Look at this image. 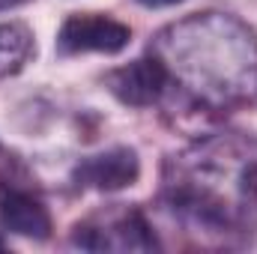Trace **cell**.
Segmentation results:
<instances>
[{
  "mask_svg": "<svg viewBox=\"0 0 257 254\" xmlns=\"http://www.w3.org/2000/svg\"><path fill=\"white\" fill-rule=\"evenodd\" d=\"M150 54L168 75V90L203 111H230L257 99V36L233 15L203 12L165 27Z\"/></svg>",
  "mask_w": 257,
  "mask_h": 254,
  "instance_id": "cell-2",
  "label": "cell"
},
{
  "mask_svg": "<svg viewBox=\"0 0 257 254\" xmlns=\"http://www.w3.org/2000/svg\"><path fill=\"white\" fill-rule=\"evenodd\" d=\"M24 0H0V9H12V6H21Z\"/></svg>",
  "mask_w": 257,
  "mask_h": 254,
  "instance_id": "cell-10",
  "label": "cell"
},
{
  "mask_svg": "<svg viewBox=\"0 0 257 254\" xmlns=\"http://www.w3.org/2000/svg\"><path fill=\"white\" fill-rule=\"evenodd\" d=\"M0 251H6V239H3V233H0Z\"/></svg>",
  "mask_w": 257,
  "mask_h": 254,
  "instance_id": "cell-11",
  "label": "cell"
},
{
  "mask_svg": "<svg viewBox=\"0 0 257 254\" xmlns=\"http://www.w3.org/2000/svg\"><path fill=\"white\" fill-rule=\"evenodd\" d=\"M141 6H150V9H159V6H174V3H183V0H138Z\"/></svg>",
  "mask_w": 257,
  "mask_h": 254,
  "instance_id": "cell-9",
  "label": "cell"
},
{
  "mask_svg": "<svg viewBox=\"0 0 257 254\" xmlns=\"http://www.w3.org/2000/svg\"><path fill=\"white\" fill-rule=\"evenodd\" d=\"M105 84L123 105L132 108H150L168 93V75L153 54L108 72Z\"/></svg>",
  "mask_w": 257,
  "mask_h": 254,
  "instance_id": "cell-7",
  "label": "cell"
},
{
  "mask_svg": "<svg viewBox=\"0 0 257 254\" xmlns=\"http://www.w3.org/2000/svg\"><path fill=\"white\" fill-rule=\"evenodd\" d=\"M33 51L36 45H33V33L27 24H18V21L0 24V78L21 72L30 63Z\"/></svg>",
  "mask_w": 257,
  "mask_h": 254,
  "instance_id": "cell-8",
  "label": "cell"
},
{
  "mask_svg": "<svg viewBox=\"0 0 257 254\" xmlns=\"http://www.w3.org/2000/svg\"><path fill=\"white\" fill-rule=\"evenodd\" d=\"M0 218L6 230L30 239L51 236V215L42 203L36 183H6L0 186Z\"/></svg>",
  "mask_w": 257,
  "mask_h": 254,
  "instance_id": "cell-5",
  "label": "cell"
},
{
  "mask_svg": "<svg viewBox=\"0 0 257 254\" xmlns=\"http://www.w3.org/2000/svg\"><path fill=\"white\" fill-rule=\"evenodd\" d=\"M72 245L84 251H156L159 239L141 209L117 203L78 221Z\"/></svg>",
  "mask_w": 257,
  "mask_h": 254,
  "instance_id": "cell-3",
  "label": "cell"
},
{
  "mask_svg": "<svg viewBox=\"0 0 257 254\" xmlns=\"http://www.w3.org/2000/svg\"><path fill=\"white\" fill-rule=\"evenodd\" d=\"M132 39V30L126 24L108 18V15H96V12H78L69 15L57 33V54L72 57V54H87V51H99V54H120Z\"/></svg>",
  "mask_w": 257,
  "mask_h": 254,
  "instance_id": "cell-4",
  "label": "cell"
},
{
  "mask_svg": "<svg viewBox=\"0 0 257 254\" xmlns=\"http://www.w3.org/2000/svg\"><path fill=\"white\" fill-rule=\"evenodd\" d=\"M141 174V162L135 156V150L128 147H114L105 150L99 156L84 159L75 171H72V183L75 189H93V191H120L132 186Z\"/></svg>",
  "mask_w": 257,
  "mask_h": 254,
  "instance_id": "cell-6",
  "label": "cell"
},
{
  "mask_svg": "<svg viewBox=\"0 0 257 254\" xmlns=\"http://www.w3.org/2000/svg\"><path fill=\"white\" fill-rule=\"evenodd\" d=\"M165 209L200 242L245 245L257 227V138L221 132L165 162Z\"/></svg>",
  "mask_w": 257,
  "mask_h": 254,
  "instance_id": "cell-1",
  "label": "cell"
}]
</instances>
